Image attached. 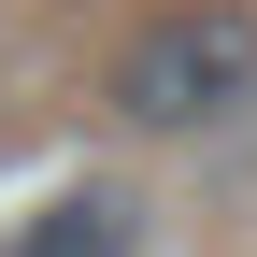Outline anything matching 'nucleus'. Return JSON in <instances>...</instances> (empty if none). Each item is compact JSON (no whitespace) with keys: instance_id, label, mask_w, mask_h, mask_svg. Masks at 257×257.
Listing matches in <instances>:
<instances>
[{"instance_id":"f257e3e1","label":"nucleus","mask_w":257,"mask_h":257,"mask_svg":"<svg viewBox=\"0 0 257 257\" xmlns=\"http://www.w3.org/2000/svg\"><path fill=\"white\" fill-rule=\"evenodd\" d=\"M114 114L143 143H200L257 114V0H172L114 43Z\"/></svg>"},{"instance_id":"f03ea898","label":"nucleus","mask_w":257,"mask_h":257,"mask_svg":"<svg viewBox=\"0 0 257 257\" xmlns=\"http://www.w3.org/2000/svg\"><path fill=\"white\" fill-rule=\"evenodd\" d=\"M143 229H157L143 186L86 172V186H57L43 214H15V229H0V257H143Z\"/></svg>"}]
</instances>
